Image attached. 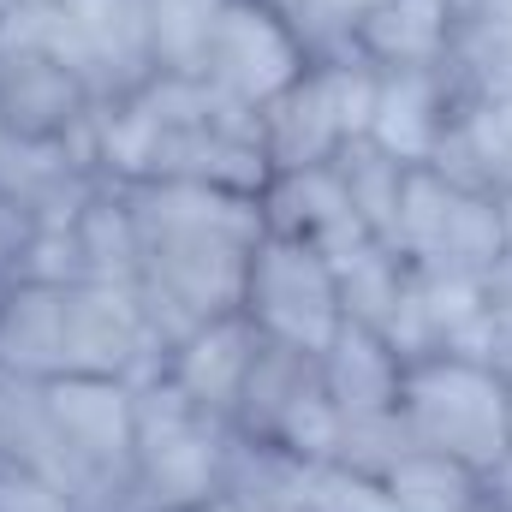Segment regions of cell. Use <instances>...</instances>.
Segmentation results:
<instances>
[{
  "instance_id": "obj_27",
  "label": "cell",
  "mask_w": 512,
  "mask_h": 512,
  "mask_svg": "<svg viewBox=\"0 0 512 512\" xmlns=\"http://www.w3.org/2000/svg\"><path fill=\"white\" fill-rule=\"evenodd\" d=\"M24 6H66V0H0V18L6 12H24Z\"/></svg>"
},
{
  "instance_id": "obj_9",
  "label": "cell",
  "mask_w": 512,
  "mask_h": 512,
  "mask_svg": "<svg viewBox=\"0 0 512 512\" xmlns=\"http://www.w3.org/2000/svg\"><path fill=\"white\" fill-rule=\"evenodd\" d=\"M316 54L304 48L298 24L274 6V0H221V18L209 30L203 48V84L239 108V114H262Z\"/></svg>"
},
{
  "instance_id": "obj_8",
  "label": "cell",
  "mask_w": 512,
  "mask_h": 512,
  "mask_svg": "<svg viewBox=\"0 0 512 512\" xmlns=\"http://www.w3.org/2000/svg\"><path fill=\"white\" fill-rule=\"evenodd\" d=\"M239 316L256 328V340L298 346V352H328L334 334L346 328L334 256L310 251L298 239H280V233H262L251 262H245Z\"/></svg>"
},
{
  "instance_id": "obj_4",
  "label": "cell",
  "mask_w": 512,
  "mask_h": 512,
  "mask_svg": "<svg viewBox=\"0 0 512 512\" xmlns=\"http://www.w3.org/2000/svg\"><path fill=\"white\" fill-rule=\"evenodd\" d=\"M239 429L185 405L173 387L143 382L137 399V459H131V512L203 507L227 489Z\"/></svg>"
},
{
  "instance_id": "obj_5",
  "label": "cell",
  "mask_w": 512,
  "mask_h": 512,
  "mask_svg": "<svg viewBox=\"0 0 512 512\" xmlns=\"http://www.w3.org/2000/svg\"><path fill=\"white\" fill-rule=\"evenodd\" d=\"M370 96H376V72L358 54H316L262 114V149L268 167H322L334 161L346 143H358L370 131Z\"/></svg>"
},
{
  "instance_id": "obj_26",
  "label": "cell",
  "mask_w": 512,
  "mask_h": 512,
  "mask_svg": "<svg viewBox=\"0 0 512 512\" xmlns=\"http://www.w3.org/2000/svg\"><path fill=\"white\" fill-rule=\"evenodd\" d=\"M179 512H245L233 495H215V501H203V507H179Z\"/></svg>"
},
{
  "instance_id": "obj_6",
  "label": "cell",
  "mask_w": 512,
  "mask_h": 512,
  "mask_svg": "<svg viewBox=\"0 0 512 512\" xmlns=\"http://www.w3.org/2000/svg\"><path fill=\"white\" fill-rule=\"evenodd\" d=\"M393 251L417 274H459V280H495L501 274V203L483 191L453 185L435 167H411Z\"/></svg>"
},
{
  "instance_id": "obj_23",
  "label": "cell",
  "mask_w": 512,
  "mask_h": 512,
  "mask_svg": "<svg viewBox=\"0 0 512 512\" xmlns=\"http://www.w3.org/2000/svg\"><path fill=\"white\" fill-rule=\"evenodd\" d=\"M477 358H489L501 376L512 382V274L495 280V298H489V322H483V352Z\"/></svg>"
},
{
  "instance_id": "obj_15",
  "label": "cell",
  "mask_w": 512,
  "mask_h": 512,
  "mask_svg": "<svg viewBox=\"0 0 512 512\" xmlns=\"http://www.w3.org/2000/svg\"><path fill=\"white\" fill-rule=\"evenodd\" d=\"M429 167L447 173L465 191L507 197L512 191V102L507 96H483V90L459 84V102L447 114V131H441Z\"/></svg>"
},
{
  "instance_id": "obj_18",
  "label": "cell",
  "mask_w": 512,
  "mask_h": 512,
  "mask_svg": "<svg viewBox=\"0 0 512 512\" xmlns=\"http://www.w3.org/2000/svg\"><path fill=\"white\" fill-rule=\"evenodd\" d=\"M72 262L78 280H114V286H137V221H131L126 185H102L78 221H72Z\"/></svg>"
},
{
  "instance_id": "obj_29",
  "label": "cell",
  "mask_w": 512,
  "mask_h": 512,
  "mask_svg": "<svg viewBox=\"0 0 512 512\" xmlns=\"http://www.w3.org/2000/svg\"><path fill=\"white\" fill-rule=\"evenodd\" d=\"M507 447H512V393H507Z\"/></svg>"
},
{
  "instance_id": "obj_12",
  "label": "cell",
  "mask_w": 512,
  "mask_h": 512,
  "mask_svg": "<svg viewBox=\"0 0 512 512\" xmlns=\"http://www.w3.org/2000/svg\"><path fill=\"white\" fill-rule=\"evenodd\" d=\"M256 215H262V233L298 239V245H310L322 256H346L352 245L370 239L358 227V215H352V197H346L334 161L268 173V185L256 191Z\"/></svg>"
},
{
  "instance_id": "obj_19",
  "label": "cell",
  "mask_w": 512,
  "mask_h": 512,
  "mask_svg": "<svg viewBox=\"0 0 512 512\" xmlns=\"http://www.w3.org/2000/svg\"><path fill=\"white\" fill-rule=\"evenodd\" d=\"M149 78H197L221 0H137Z\"/></svg>"
},
{
  "instance_id": "obj_22",
  "label": "cell",
  "mask_w": 512,
  "mask_h": 512,
  "mask_svg": "<svg viewBox=\"0 0 512 512\" xmlns=\"http://www.w3.org/2000/svg\"><path fill=\"white\" fill-rule=\"evenodd\" d=\"M0 512H84L60 483H48L42 471L0 459Z\"/></svg>"
},
{
  "instance_id": "obj_25",
  "label": "cell",
  "mask_w": 512,
  "mask_h": 512,
  "mask_svg": "<svg viewBox=\"0 0 512 512\" xmlns=\"http://www.w3.org/2000/svg\"><path fill=\"white\" fill-rule=\"evenodd\" d=\"M495 203H501V251H507L501 274H512V191H507V197H495ZM501 274H495V280H501Z\"/></svg>"
},
{
  "instance_id": "obj_24",
  "label": "cell",
  "mask_w": 512,
  "mask_h": 512,
  "mask_svg": "<svg viewBox=\"0 0 512 512\" xmlns=\"http://www.w3.org/2000/svg\"><path fill=\"white\" fill-rule=\"evenodd\" d=\"M30 233H36V227H30V221L0 197V280H12V274H18V256H24V245H30Z\"/></svg>"
},
{
  "instance_id": "obj_28",
  "label": "cell",
  "mask_w": 512,
  "mask_h": 512,
  "mask_svg": "<svg viewBox=\"0 0 512 512\" xmlns=\"http://www.w3.org/2000/svg\"><path fill=\"white\" fill-rule=\"evenodd\" d=\"M6 149H12V126H6V114H0V161H6Z\"/></svg>"
},
{
  "instance_id": "obj_10",
  "label": "cell",
  "mask_w": 512,
  "mask_h": 512,
  "mask_svg": "<svg viewBox=\"0 0 512 512\" xmlns=\"http://www.w3.org/2000/svg\"><path fill=\"white\" fill-rule=\"evenodd\" d=\"M0 114L12 137H90L102 96L30 18L6 12L0 18Z\"/></svg>"
},
{
  "instance_id": "obj_7",
  "label": "cell",
  "mask_w": 512,
  "mask_h": 512,
  "mask_svg": "<svg viewBox=\"0 0 512 512\" xmlns=\"http://www.w3.org/2000/svg\"><path fill=\"white\" fill-rule=\"evenodd\" d=\"M233 429L256 447H274V453L304 459V465L334 459L340 453V411H334V399L322 387V352L256 340Z\"/></svg>"
},
{
  "instance_id": "obj_21",
  "label": "cell",
  "mask_w": 512,
  "mask_h": 512,
  "mask_svg": "<svg viewBox=\"0 0 512 512\" xmlns=\"http://www.w3.org/2000/svg\"><path fill=\"white\" fill-rule=\"evenodd\" d=\"M298 512H399V501L376 471L322 459V465H304V507Z\"/></svg>"
},
{
  "instance_id": "obj_14",
  "label": "cell",
  "mask_w": 512,
  "mask_h": 512,
  "mask_svg": "<svg viewBox=\"0 0 512 512\" xmlns=\"http://www.w3.org/2000/svg\"><path fill=\"white\" fill-rule=\"evenodd\" d=\"M465 0H382L352 30V54L370 72H447Z\"/></svg>"
},
{
  "instance_id": "obj_16",
  "label": "cell",
  "mask_w": 512,
  "mask_h": 512,
  "mask_svg": "<svg viewBox=\"0 0 512 512\" xmlns=\"http://www.w3.org/2000/svg\"><path fill=\"white\" fill-rule=\"evenodd\" d=\"M459 102V78L453 72H376V96H370V143H382L387 155H399L405 167H429L447 114Z\"/></svg>"
},
{
  "instance_id": "obj_3",
  "label": "cell",
  "mask_w": 512,
  "mask_h": 512,
  "mask_svg": "<svg viewBox=\"0 0 512 512\" xmlns=\"http://www.w3.org/2000/svg\"><path fill=\"white\" fill-rule=\"evenodd\" d=\"M507 393L512 382L471 352H429L405 364L399 429L417 453L453 459L465 471H495L507 459Z\"/></svg>"
},
{
  "instance_id": "obj_1",
  "label": "cell",
  "mask_w": 512,
  "mask_h": 512,
  "mask_svg": "<svg viewBox=\"0 0 512 512\" xmlns=\"http://www.w3.org/2000/svg\"><path fill=\"white\" fill-rule=\"evenodd\" d=\"M126 203L137 221V292L161 340L173 346L185 328L233 316L245 292V262L262 239L256 197L143 179L126 185Z\"/></svg>"
},
{
  "instance_id": "obj_20",
  "label": "cell",
  "mask_w": 512,
  "mask_h": 512,
  "mask_svg": "<svg viewBox=\"0 0 512 512\" xmlns=\"http://www.w3.org/2000/svg\"><path fill=\"white\" fill-rule=\"evenodd\" d=\"M334 173H340V185H346V197H352L358 227H364L370 239L393 245V227H399V203H405L411 167H405L399 155H387L382 143L358 137V143H346V149L334 155Z\"/></svg>"
},
{
  "instance_id": "obj_17",
  "label": "cell",
  "mask_w": 512,
  "mask_h": 512,
  "mask_svg": "<svg viewBox=\"0 0 512 512\" xmlns=\"http://www.w3.org/2000/svg\"><path fill=\"white\" fill-rule=\"evenodd\" d=\"M334 280H340L346 322L393 334V322L405 310V292H411V262L393 251V245H382V239L352 245L346 256H334Z\"/></svg>"
},
{
  "instance_id": "obj_13",
  "label": "cell",
  "mask_w": 512,
  "mask_h": 512,
  "mask_svg": "<svg viewBox=\"0 0 512 512\" xmlns=\"http://www.w3.org/2000/svg\"><path fill=\"white\" fill-rule=\"evenodd\" d=\"M322 387H328V399L340 411V441L358 435V429H382V423L399 417L405 358H399V346L387 334L346 322L334 334V346L322 352Z\"/></svg>"
},
{
  "instance_id": "obj_11",
  "label": "cell",
  "mask_w": 512,
  "mask_h": 512,
  "mask_svg": "<svg viewBox=\"0 0 512 512\" xmlns=\"http://www.w3.org/2000/svg\"><path fill=\"white\" fill-rule=\"evenodd\" d=\"M256 358V328L233 310V316H209L197 328H185L167 352H161V370L155 382L173 387L185 405L233 423L239 411V393H245V376H251Z\"/></svg>"
},
{
  "instance_id": "obj_2",
  "label": "cell",
  "mask_w": 512,
  "mask_h": 512,
  "mask_svg": "<svg viewBox=\"0 0 512 512\" xmlns=\"http://www.w3.org/2000/svg\"><path fill=\"white\" fill-rule=\"evenodd\" d=\"M96 161L114 185L173 179L256 197L268 185V149L256 114L227 108L203 78H143L96 114Z\"/></svg>"
}]
</instances>
